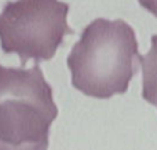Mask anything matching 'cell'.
Wrapping results in <instances>:
<instances>
[{"label":"cell","instance_id":"obj_4","mask_svg":"<svg viewBox=\"0 0 157 150\" xmlns=\"http://www.w3.org/2000/svg\"><path fill=\"white\" fill-rule=\"evenodd\" d=\"M142 63V98L157 107V35L152 36V47L139 57Z\"/></svg>","mask_w":157,"mask_h":150},{"label":"cell","instance_id":"obj_1","mask_svg":"<svg viewBox=\"0 0 157 150\" xmlns=\"http://www.w3.org/2000/svg\"><path fill=\"white\" fill-rule=\"evenodd\" d=\"M139 57L135 30L130 24L97 18L86 26L68 55L72 85L99 99L125 94L138 72Z\"/></svg>","mask_w":157,"mask_h":150},{"label":"cell","instance_id":"obj_5","mask_svg":"<svg viewBox=\"0 0 157 150\" xmlns=\"http://www.w3.org/2000/svg\"><path fill=\"white\" fill-rule=\"evenodd\" d=\"M139 4L144 8H146L150 14L157 17V0H138Z\"/></svg>","mask_w":157,"mask_h":150},{"label":"cell","instance_id":"obj_2","mask_svg":"<svg viewBox=\"0 0 157 150\" xmlns=\"http://www.w3.org/2000/svg\"><path fill=\"white\" fill-rule=\"evenodd\" d=\"M57 116L52 88L37 63L0 65V150H47Z\"/></svg>","mask_w":157,"mask_h":150},{"label":"cell","instance_id":"obj_3","mask_svg":"<svg viewBox=\"0 0 157 150\" xmlns=\"http://www.w3.org/2000/svg\"><path fill=\"white\" fill-rule=\"evenodd\" d=\"M69 4L59 0L7 2L0 13V44L6 54H17L24 68L29 59L36 63L51 59L66 35Z\"/></svg>","mask_w":157,"mask_h":150}]
</instances>
